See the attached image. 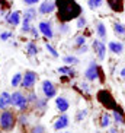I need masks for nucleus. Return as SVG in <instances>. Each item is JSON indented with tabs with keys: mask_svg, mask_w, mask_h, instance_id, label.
<instances>
[{
	"mask_svg": "<svg viewBox=\"0 0 125 133\" xmlns=\"http://www.w3.org/2000/svg\"><path fill=\"white\" fill-rule=\"evenodd\" d=\"M106 4L115 13H122L125 9V0H106Z\"/></svg>",
	"mask_w": 125,
	"mask_h": 133,
	"instance_id": "4468645a",
	"label": "nucleus"
},
{
	"mask_svg": "<svg viewBox=\"0 0 125 133\" xmlns=\"http://www.w3.org/2000/svg\"><path fill=\"white\" fill-rule=\"evenodd\" d=\"M36 81H38V75H36V72H34V70H26V72L24 73V78H22L20 88L31 91V89H34V86L36 85Z\"/></svg>",
	"mask_w": 125,
	"mask_h": 133,
	"instance_id": "423d86ee",
	"label": "nucleus"
},
{
	"mask_svg": "<svg viewBox=\"0 0 125 133\" xmlns=\"http://www.w3.org/2000/svg\"><path fill=\"white\" fill-rule=\"evenodd\" d=\"M87 51H89V45H87V44L77 47V54H86Z\"/></svg>",
	"mask_w": 125,
	"mask_h": 133,
	"instance_id": "ea45409f",
	"label": "nucleus"
},
{
	"mask_svg": "<svg viewBox=\"0 0 125 133\" xmlns=\"http://www.w3.org/2000/svg\"><path fill=\"white\" fill-rule=\"evenodd\" d=\"M22 78H24V73H15L10 79V85L13 88H19L20 83H22Z\"/></svg>",
	"mask_w": 125,
	"mask_h": 133,
	"instance_id": "a878e982",
	"label": "nucleus"
},
{
	"mask_svg": "<svg viewBox=\"0 0 125 133\" xmlns=\"http://www.w3.org/2000/svg\"><path fill=\"white\" fill-rule=\"evenodd\" d=\"M26 97H28V101H29V104H35V102H36V99L39 98L38 95H36V94H35V92H34L32 89H31V92H29V94H28Z\"/></svg>",
	"mask_w": 125,
	"mask_h": 133,
	"instance_id": "c9c22d12",
	"label": "nucleus"
},
{
	"mask_svg": "<svg viewBox=\"0 0 125 133\" xmlns=\"http://www.w3.org/2000/svg\"><path fill=\"white\" fill-rule=\"evenodd\" d=\"M25 51H26V54L29 56V57H36V56L39 54V47L34 43V41H29V43H26Z\"/></svg>",
	"mask_w": 125,
	"mask_h": 133,
	"instance_id": "6ab92c4d",
	"label": "nucleus"
},
{
	"mask_svg": "<svg viewBox=\"0 0 125 133\" xmlns=\"http://www.w3.org/2000/svg\"><path fill=\"white\" fill-rule=\"evenodd\" d=\"M96 98H98V101L100 102V105L103 107V108L106 110H111V111H113V110H116L118 107V102L116 99L113 98V95L111 94L108 89H99L98 94H96Z\"/></svg>",
	"mask_w": 125,
	"mask_h": 133,
	"instance_id": "20e7f679",
	"label": "nucleus"
},
{
	"mask_svg": "<svg viewBox=\"0 0 125 133\" xmlns=\"http://www.w3.org/2000/svg\"><path fill=\"white\" fill-rule=\"evenodd\" d=\"M31 28H32V21L22 18V24H20V31H22V34H29L31 32Z\"/></svg>",
	"mask_w": 125,
	"mask_h": 133,
	"instance_id": "393cba45",
	"label": "nucleus"
},
{
	"mask_svg": "<svg viewBox=\"0 0 125 133\" xmlns=\"http://www.w3.org/2000/svg\"><path fill=\"white\" fill-rule=\"evenodd\" d=\"M12 105V94H9L7 91H3L0 94V110H7Z\"/></svg>",
	"mask_w": 125,
	"mask_h": 133,
	"instance_id": "f3484780",
	"label": "nucleus"
},
{
	"mask_svg": "<svg viewBox=\"0 0 125 133\" xmlns=\"http://www.w3.org/2000/svg\"><path fill=\"white\" fill-rule=\"evenodd\" d=\"M109 133H121V132H119V130H118L116 127H112V129L109 130Z\"/></svg>",
	"mask_w": 125,
	"mask_h": 133,
	"instance_id": "37998d69",
	"label": "nucleus"
},
{
	"mask_svg": "<svg viewBox=\"0 0 125 133\" xmlns=\"http://www.w3.org/2000/svg\"><path fill=\"white\" fill-rule=\"evenodd\" d=\"M38 29L41 32V35H44L45 38H48V39L54 38V28H52V24L50 21H41L38 25Z\"/></svg>",
	"mask_w": 125,
	"mask_h": 133,
	"instance_id": "9d476101",
	"label": "nucleus"
},
{
	"mask_svg": "<svg viewBox=\"0 0 125 133\" xmlns=\"http://www.w3.org/2000/svg\"><path fill=\"white\" fill-rule=\"evenodd\" d=\"M36 15H38V10H36L35 6H28V8L25 9L24 16H22V18L29 19V21H35L36 19Z\"/></svg>",
	"mask_w": 125,
	"mask_h": 133,
	"instance_id": "aec40b11",
	"label": "nucleus"
},
{
	"mask_svg": "<svg viewBox=\"0 0 125 133\" xmlns=\"http://www.w3.org/2000/svg\"><path fill=\"white\" fill-rule=\"evenodd\" d=\"M13 37V34L10 31H3V32H0V39L2 41H7V39H10Z\"/></svg>",
	"mask_w": 125,
	"mask_h": 133,
	"instance_id": "e433bc0d",
	"label": "nucleus"
},
{
	"mask_svg": "<svg viewBox=\"0 0 125 133\" xmlns=\"http://www.w3.org/2000/svg\"><path fill=\"white\" fill-rule=\"evenodd\" d=\"M92 48H93V53H95V56H96L98 60L103 62L106 59V44L102 39H93Z\"/></svg>",
	"mask_w": 125,
	"mask_h": 133,
	"instance_id": "0eeeda50",
	"label": "nucleus"
},
{
	"mask_svg": "<svg viewBox=\"0 0 125 133\" xmlns=\"http://www.w3.org/2000/svg\"><path fill=\"white\" fill-rule=\"evenodd\" d=\"M112 114H109L108 111H103L100 116V127H103V129H106V127H109L111 124H112Z\"/></svg>",
	"mask_w": 125,
	"mask_h": 133,
	"instance_id": "412c9836",
	"label": "nucleus"
},
{
	"mask_svg": "<svg viewBox=\"0 0 125 133\" xmlns=\"http://www.w3.org/2000/svg\"><path fill=\"white\" fill-rule=\"evenodd\" d=\"M119 78H121L122 81H125V66L122 67L121 70H119Z\"/></svg>",
	"mask_w": 125,
	"mask_h": 133,
	"instance_id": "79ce46f5",
	"label": "nucleus"
},
{
	"mask_svg": "<svg viewBox=\"0 0 125 133\" xmlns=\"http://www.w3.org/2000/svg\"><path fill=\"white\" fill-rule=\"evenodd\" d=\"M57 72H58L60 75H66V76H68V78H74L76 76V72L74 69L71 66H68V64H64V66H60L58 69H57Z\"/></svg>",
	"mask_w": 125,
	"mask_h": 133,
	"instance_id": "4be33fe9",
	"label": "nucleus"
},
{
	"mask_svg": "<svg viewBox=\"0 0 125 133\" xmlns=\"http://www.w3.org/2000/svg\"><path fill=\"white\" fill-rule=\"evenodd\" d=\"M57 6V19L60 22H71L83 15L82 6L77 3V0H55Z\"/></svg>",
	"mask_w": 125,
	"mask_h": 133,
	"instance_id": "f257e3e1",
	"label": "nucleus"
},
{
	"mask_svg": "<svg viewBox=\"0 0 125 133\" xmlns=\"http://www.w3.org/2000/svg\"><path fill=\"white\" fill-rule=\"evenodd\" d=\"M84 44H86V37L83 35V34H79V35L74 37V45H76V48L80 47V45H84Z\"/></svg>",
	"mask_w": 125,
	"mask_h": 133,
	"instance_id": "c756f323",
	"label": "nucleus"
},
{
	"mask_svg": "<svg viewBox=\"0 0 125 133\" xmlns=\"http://www.w3.org/2000/svg\"><path fill=\"white\" fill-rule=\"evenodd\" d=\"M47 102H48L47 98H38V99H36V102L34 104V105H35L36 110H41V111H44V110L47 108Z\"/></svg>",
	"mask_w": 125,
	"mask_h": 133,
	"instance_id": "c85d7f7f",
	"label": "nucleus"
},
{
	"mask_svg": "<svg viewBox=\"0 0 125 133\" xmlns=\"http://www.w3.org/2000/svg\"><path fill=\"white\" fill-rule=\"evenodd\" d=\"M18 124V117L12 110H3L0 113V129L4 132H12Z\"/></svg>",
	"mask_w": 125,
	"mask_h": 133,
	"instance_id": "f03ea898",
	"label": "nucleus"
},
{
	"mask_svg": "<svg viewBox=\"0 0 125 133\" xmlns=\"http://www.w3.org/2000/svg\"><path fill=\"white\" fill-rule=\"evenodd\" d=\"M55 107H57V110L60 113H66L67 110L70 108V101L66 97L58 95V97H55Z\"/></svg>",
	"mask_w": 125,
	"mask_h": 133,
	"instance_id": "dca6fc26",
	"label": "nucleus"
},
{
	"mask_svg": "<svg viewBox=\"0 0 125 133\" xmlns=\"http://www.w3.org/2000/svg\"><path fill=\"white\" fill-rule=\"evenodd\" d=\"M68 124H70V118H68V116H67L66 113H61V116L54 121V130L55 132H60V130L66 129Z\"/></svg>",
	"mask_w": 125,
	"mask_h": 133,
	"instance_id": "ddd939ff",
	"label": "nucleus"
},
{
	"mask_svg": "<svg viewBox=\"0 0 125 133\" xmlns=\"http://www.w3.org/2000/svg\"><path fill=\"white\" fill-rule=\"evenodd\" d=\"M79 86H80L82 94H89V92H90V88H89V83H87V82H82Z\"/></svg>",
	"mask_w": 125,
	"mask_h": 133,
	"instance_id": "4c0bfd02",
	"label": "nucleus"
},
{
	"mask_svg": "<svg viewBox=\"0 0 125 133\" xmlns=\"http://www.w3.org/2000/svg\"><path fill=\"white\" fill-rule=\"evenodd\" d=\"M41 91H42L44 97L47 98V99H51V98H55V97H57V88H55V85L51 82V81H48V79L42 81Z\"/></svg>",
	"mask_w": 125,
	"mask_h": 133,
	"instance_id": "6e6552de",
	"label": "nucleus"
},
{
	"mask_svg": "<svg viewBox=\"0 0 125 133\" xmlns=\"http://www.w3.org/2000/svg\"><path fill=\"white\" fill-rule=\"evenodd\" d=\"M29 105V101H28V97L20 92V91H15L12 94V107L18 108L20 113H25V110Z\"/></svg>",
	"mask_w": 125,
	"mask_h": 133,
	"instance_id": "39448f33",
	"label": "nucleus"
},
{
	"mask_svg": "<svg viewBox=\"0 0 125 133\" xmlns=\"http://www.w3.org/2000/svg\"><path fill=\"white\" fill-rule=\"evenodd\" d=\"M29 34L32 35V38H36V39H38L39 35H41V32H39V29H38L36 26H32V28H31V32H29Z\"/></svg>",
	"mask_w": 125,
	"mask_h": 133,
	"instance_id": "58836bf2",
	"label": "nucleus"
},
{
	"mask_svg": "<svg viewBox=\"0 0 125 133\" xmlns=\"http://www.w3.org/2000/svg\"><path fill=\"white\" fill-rule=\"evenodd\" d=\"M57 133H61V130H60V132H57Z\"/></svg>",
	"mask_w": 125,
	"mask_h": 133,
	"instance_id": "49530a36",
	"label": "nucleus"
},
{
	"mask_svg": "<svg viewBox=\"0 0 125 133\" xmlns=\"http://www.w3.org/2000/svg\"><path fill=\"white\" fill-rule=\"evenodd\" d=\"M62 63H66V64H68V66H76V64H79L80 63V60H79V57H76V56H64L62 57Z\"/></svg>",
	"mask_w": 125,
	"mask_h": 133,
	"instance_id": "b1692460",
	"label": "nucleus"
},
{
	"mask_svg": "<svg viewBox=\"0 0 125 133\" xmlns=\"http://www.w3.org/2000/svg\"><path fill=\"white\" fill-rule=\"evenodd\" d=\"M24 3L26 4V8H28V6H35V4H38L39 0H24Z\"/></svg>",
	"mask_w": 125,
	"mask_h": 133,
	"instance_id": "a19ab883",
	"label": "nucleus"
},
{
	"mask_svg": "<svg viewBox=\"0 0 125 133\" xmlns=\"http://www.w3.org/2000/svg\"><path fill=\"white\" fill-rule=\"evenodd\" d=\"M4 21H6V24L10 25V26H18V25L22 24V16H20V12H19V10H13V12L6 13Z\"/></svg>",
	"mask_w": 125,
	"mask_h": 133,
	"instance_id": "9b49d317",
	"label": "nucleus"
},
{
	"mask_svg": "<svg viewBox=\"0 0 125 133\" xmlns=\"http://www.w3.org/2000/svg\"><path fill=\"white\" fill-rule=\"evenodd\" d=\"M57 10V6H55V0H44L41 2L38 6V13L41 15H51Z\"/></svg>",
	"mask_w": 125,
	"mask_h": 133,
	"instance_id": "1a4fd4ad",
	"label": "nucleus"
},
{
	"mask_svg": "<svg viewBox=\"0 0 125 133\" xmlns=\"http://www.w3.org/2000/svg\"><path fill=\"white\" fill-rule=\"evenodd\" d=\"M108 50L111 51V53H113V54H122L125 51V45L122 41H118V39H115V41H109L108 43Z\"/></svg>",
	"mask_w": 125,
	"mask_h": 133,
	"instance_id": "2eb2a0df",
	"label": "nucleus"
},
{
	"mask_svg": "<svg viewBox=\"0 0 125 133\" xmlns=\"http://www.w3.org/2000/svg\"><path fill=\"white\" fill-rule=\"evenodd\" d=\"M112 120L115 121L116 124H125V114H124L121 107H118L116 110L112 111Z\"/></svg>",
	"mask_w": 125,
	"mask_h": 133,
	"instance_id": "a211bd4d",
	"label": "nucleus"
},
{
	"mask_svg": "<svg viewBox=\"0 0 125 133\" xmlns=\"http://www.w3.org/2000/svg\"><path fill=\"white\" fill-rule=\"evenodd\" d=\"M86 25H87V19H86V16L84 15H80L77 19H76V26H77V29L82 31V29L86 28Z\"/></svg>",
	"mask_w": 125,
	"mask_h": 133,
	"instance_id": "cd10ccee",
	"label": "nucleus"
},
{
	"mask_svg": "<svg viewBox=\"0 0 125 133\" xmlns=\"http://www.w3.org/2000/svg\"><path fill=\"white\" fill-rule=\"evenodd\" d=\"M84 79L89 81V82H95V81H99V82H105V73L102 70V67L99 66L98 63L90 62L89 66L86 67L84 70Z\"/></svg>",
	"mask_w": 125,
	"mask_h": 133,
	"instance_id": "7ed1b4c3",
	"label": "nucleus"
},
{
	"mask_svg": "<svg viewBox=\"0 0 125 133\" xmlns=\"http://www.w3.org/2000/svg\"><path fill=\"white\" fill-rule=\"evenodd\" d=\"M112 28H113V32H115V35L118 38L125 37V25L124 24H121V22H113Z\"/></svg>",
	"mask_w": 125,
	"mask_h": 133,
	"instance_id": "5701e85b",
	"label": "nucleus"
},
{
	"mask_svg": "<svg viewBox=\"0 0 125 133\" xmlns=\"http://www.w3.org/2000/svg\"><path fill=\"white\" fill-rule=\"evenodd\" d=\"M45 48H47V51H48V53H50V54L51 56H52V57H54V59H57V57H58V51H57V50H55V48L54 47H52V44H50V43H47V44H45Z\"/></svg>",
	"mask_w": 125,
	"mask_h": 133,
	"instance_id": "72a5a7b5",
	"label": "nucleus"
},
{
	"mask_svg": "<svg viewBox=\"0 0 125 133\" xmlns=\"http://www.w3.org/2000/svg\"><path fill=\"white\" fill-rule=\"evenodd\" d=\"M45 132H47V130H45V127H44L42 124H36L29 130V133H45Z\"/></svg>",
	"mask_w": 125,
	"mask_h": 133,
	"instance_id": "f704fd0d",
	"label": "nucleus"
},
{
	"mask_svg": "<svg viewBox=\"0 0 125 133\" xmlns=\"http://www.w3.org/2000/svg\"><path fill=\"white\" fill-rule=\"evenodd\" d=\"M0 133H4V130H2V129H0Z\"/></svg>",
	"mask_w": 125,
	"mask_h": 133,
	"instance_id": "c03bdc74",
	"label": "nucleus"
},
{
	"mask_svg": "<svg viewBox=\"0 0 125 133\" xmlns=\"http://www.w3.org/2000/svg\"><path fill=\"white\" fill-rule=\"evenodd\" d=\"M18 123H19L22 127H25V126H28V123H29V117H28L25 113H20V116L18 117Z\"/></svg>",
	"mask_w": 125,
	"mask_h": 133,
	"instance_id": "473e14b6",
	"label": "nucleus"
},
{
	"mask_svg": "<svg viewBox=\"0 0 125 133\" xmlns=\"http://www.w3.org/2000/svg\"><path fill=\"white\" fill-rule=\"evenodd\" d=\"M64 133H71V132H64Z\"/></svg>",
	"mask_w": 125,
	"mask_h": 133,
	"instance_id": "a18cd8bd",
	"label": "nucleus"
},
{
	"mask_svg": "<svg viewBox=\"0 0 125 133\" xmlns=\"http://www.w3.org/2000/svg\"><path fill=\"white\" fill-rule=\"evenodd\" d=\"M86 116H87V110H86V108L77 110V113H76V121H77V123L83 121L84 118H86Z\"/></svg>",
	"mask_w": 125,
	"mask_h": 133,
	"instance_id": "7c9ffc66",
	"label": "nucleus"
},
{
	"mask_svg": "<svg viewBox=\"0 0 125 133\" xmlns=\"http://www.w3.org/2000/svg\"><path fill=\"white\" fill-rule=\"evenodd\" d=\"M95 32H96V37H98L99 39H102L103 43L108 39V31H106V25L103 24L102 21H96V24H95Z\"/></svg>",
	"mask_w": 125,
	"mask_h": 133,
	"instance_id": "f8f14e48",
	"label": "nucleus"
},
{
	"mask_svg": "<svg viewBox=\"0 0 125 133\" xmlns=\"http://www.w3.org/2000/svg\"><path fill=\"white\" fill-rule=\"evenodd\" d=\"M103 3H105V0H87V6H89V9H92V10L100 9L102 6H103Z\"/></svg>",
	"mask_w": 125,
	"mask_h": 133,
	"instance_id": "bb28decb",
	"label": "nucleus"
},
{
	"mask_svg": "<svg viewBox=\"0 0 125 133\" xmlns=\"http://www.w3.org/2000/svg\"><path fill=\"white\" fill-rule=\"evenodd\" d=\"M58 32L61 34V35H66V34H68V32H70L68 24H67V22H60V25H58Z\"/></svg>",
	"mask_w": 125,
	"mask_h": 133,
	"instance_id": "2f4dec72",
	"label": "nucleus"
}]
</instances>
